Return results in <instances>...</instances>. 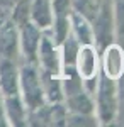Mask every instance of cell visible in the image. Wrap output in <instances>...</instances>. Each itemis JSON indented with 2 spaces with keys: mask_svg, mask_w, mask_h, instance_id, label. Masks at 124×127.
<instances>
[{
  "mask_svg": "<svg viewBox=\"0 0 124 127\" xmlns=\"http://www.w3.org/2000/svg\"><path fill=\"white\" fill-rule=\"evenodd\" d=\"M2 85L9 92L15 90V76H14V69L10 68V64L2 66Z\"/></svg>",
  "mask_w": 124,
  "mask_h": 127,
  "instance_id": "3957f363",
  "label": "cell"
},
{
  "mask_svg": "<svg viewBox=\"0 0 124 127\" xmlns=\"http://www.w3.org/2000/svg\"><path fill=\"white\" fill-rule=\"evenodd\" d=\"M41 15H43V22L46 24V22H48V17H46V7H44V3H41V2H39L38 7H36V19L39 20Z\"/></svg>",
  "mask_w": 124,
  "mask_h": 127,
  "instance_id": "5b68a950",
  "label": "cell"
},
{
  "mask_svg": "<svg viewBox=\"0 0 124 127\" xmlns=\"http://www.w3.org/2000/svg\"><path fill=\"white\" fill-rule=\"evenodd\" d=\"M26 92H27V98L31 102H36L39 98V90L36 85V80L32 76V73H26Z\"/></svg>",
  "mask_w": 124,
  "mask_h": 127,
  "instance_id": "277c9868",
  "label": "cell"
},
{
  "mask_svg": "<svg viewBox=\"0 0 124 127\" xmlns=\"http://www.w3.org/2000/svg\"><path fill=\"white\" fill-rule=\"evenodd\" d=\"M100 103H102V112H104V117L111 115V110H112V88H111V85H109L107 81H104V85H102Z\"/></svg>",
  "mask_w": 124,
  "mask_h": 127,
  "instance_id": "6da1fadb",
  "label": "cell"
},
{
  "mask_svg": "<svg viewBox=\"0 0 124 127\" xmlns=\"http://www.w3.org/2000/svg\"><path fill=\"white\" fill-rule=\"evenodd\" d=\"M121 31L124 32V0H121Z\"/></svg>",
  "mask_w": 124,
  "mask_h": 127,
  "instance_id": "8992f818",
  "label": "cell"
},
{
  "mask_svg": "<svg viewBox=\"0 0 124 127\" xmlns=\"http://www.w3.org/2000/svg\"><path fill=\"white\" fill-rule=\"evenodd\" d=\"M80 68H82V73L87 75V76H90L92 73H94V66H95V59H94V54H92V51L90 49H87L82 53V56H80Z\"/></svg>",
  "mask_w": 124,
  "mask_h": 127,
  "instance_id": "7a4b0ae2",
  "label": "cell"
}]
</instances>
